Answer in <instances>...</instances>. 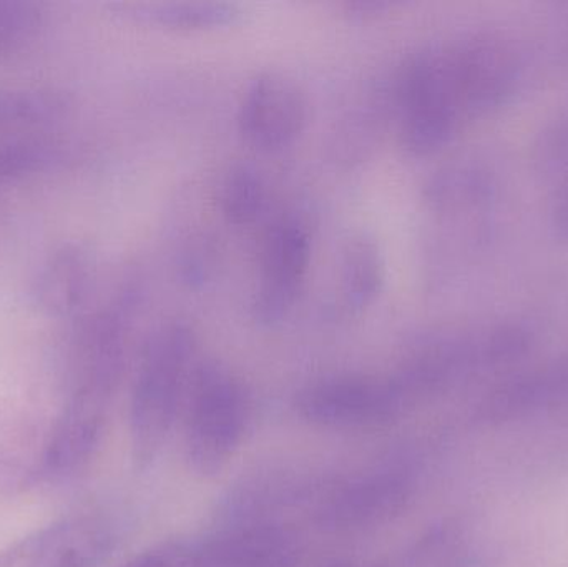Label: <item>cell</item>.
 I'll return each mask as SVG.
<instances>
[{"label": "cell", "mask_w": 568, "mask_h": 567, "mask_svg": "<svg viewBox=\"0 0 568 567\" xmlns=\"http://www.w3.org/2000/svg\"><path fill=\"white\" fill-rule=\"evenodd\" d=\"M386 280V262L379 243L357 233L347 240L341 259V305L346 312L359 313L376 302Z\"/></svg>", "instance_id": "cell-14"}, {"label": "cell", "mask_w": 568, "mask_h": 567, "mask_svg": "<svg viewBox=\"0 0 568 567\" xmlns=\"http://www.w3.org/2000/svg\"><path fill=\"white\" fill-rule=\"evenodd\" d=\"M409 398L397 378L324 376L297 393V415L327 428H369L399 415Z\"/></svg>", "instance_id": "cell-4"}, {"label": "cell", "mask_w": 568, "mask_h": 567, "mask_svg": "<svg viewBox=\"0 0 568 567\" xmlns=\"http://www.w3.org/2000/svg\"><path fill=\"white\" fill-rule=\"evenodd\" d=\"M394 100L407 152L424 156L444 149L466 119L449 45H427L407 55L397 70Z\"/></svg>", "instance_id": "cell-2"}, {"label": "cell", "mask_w": 568, "mask_h": 567, "mask_svg": "<svg viewBox=\"0 0 568 567\" xmlns=\"http://www.w3.org/2000/svg\"><path fill=\"white\" fill-rule=\"evenodd\" d=\"M329 567H359V566H353V565H334Z\"/></svg>", "instance_id": "cell-27"}, {"label": "cell", "mask_w": 568, "mask_h": 567, "mask_svg": "<svg viewBox=\"0 0 568 567\" xmlns=\"http://www.w3.org/2000/svg\"><path fill=\"white\" fill-rule=\"evenodd\" d=\"M195 548V567H296L301 545L290 529L250 525L223 533Z\"/></svg>", "instance_id": "cell-11"}, {"label": "cell", "mask_w": 568, "mask_h": 567, "mask_svg": "<svg viewBox=\"0 0 568 567\" xmlns=\"http://www.w3.org/2000/svg\"><path fill=\"white\" fill-rule=\"evenodd\" d=\"M126 9L146 22L182 30L215 29L240 17L239 6L226 2L135 3Z\"/></svg>", "instance_id": "cell-15"}, {"label": "cell", "mask_w": 568, "mask_h": 567, "mask_svg": "<svg viewBox=\"0 0 568 567\" xmlns=\"http://www.w3.org/2000/svg\"><path fill=\"white\" fill-rule=\"evenodd\" d=\"M63 110L57 93L42 90H6L0 92V123L36 125L55 119Z\"/></svg>", "instance_id": "cell-17"}, {"label": "cell", "mask_w": 568, "mask_h": 567, "mask_svg": "<svg viewBox=\"0 0 568 567\" xmlns=\"http://www.w3.org/2000/svg\"><path fill=\"white\" fill-rule=\"evenodd\" d=\"M85 283L82 262L75 256L57 260L43 280L42 295L47 305L65 310L79 300Z\"/></svg>", "instance_id": "cell-18"}, {"label": "cell", "mask_w": 568, "mask_h": 567, "mask_svg": "<svg viewBox=\"0 0 568 567\" xmlns=\"http://www.w3.org/2000/svg\"><path fill=\"white\" fill-rule=\"evenodd\" d=\"M550 226L556 239L568 242V185L560 186L550 209Z\"/></svg>", "instance_id": "cell-24"}, {"label": "cell", "mask_w": 568, "mask_h": 567, "mask_svg": "<svg viewBox=\"0 0 568 567\" xmlns=\"http://www.w3.org/2000/svg\"><path fill=\"white\" fill-rule=\"evenodd\" d=\"M447 567H489V563H487L483 556L469 553V555H464L460 556V558L454 559V561Z\"/></svg>", "instance_id": "cell-26"}, {"label": "cell", "mask_w": 568, "mask_h": 567, "mask_svg": "<svg viewBox=\"0 0 568 567\" xmlns=\"http://www.w3.org/2000/svg\"><path fill=\"white\" fill-rule=\"evenodd\" d=\"M496 193V175L487 166L456 162L436 170L424 185L423 195L437 212H459L486 205Z\"/></svg>", "instance_id": "cell-13"}, {"label": "cell", "mask_w": 568, "mask_h": 567, "mask_svg": "<svg viewBox=\"0 0 568 567\" xmlns=\"http://www.w3.org/2000/svg\"><path fill=\"white\" fill-rule=\"evenodd\" d=\"M413 485V478L403 468L367 473L334 493L321 509V523L339 531L379 525L406 506Z\"/></svg>", "instance_id": "cell-9"}, {"label": "cell", "mask_w": 568, "mask_h": 567, "mask_svg": "<svg viewBox=\"0 0 568 567\" xmlns=\"http://www.w3.org/2000/svg\"><path fill=\"white\" fill-rule=\"evenodd\" d=\"M306 93L286 73L263 72L250 82L239 110V129L253 149L276 152L306 129Z\"/></svg>", "instance_id": "cell-6"}, {"label": "cell", "mask_w": 568, "mask_h": 567, "mask_svg": "<svg viewBox=\"0 0 568 567\" xmlns=\"http://www.w3.org/2000/svg\"><path fill=\"white\" fill-rule=\"evenodd\" d=\"M537 170L547 179L568 172V113L546 126L536 145Z\"/></svg>", "instance_id": "cell-19"}, {"label": "cell", "mask_w": 568, "mask_h": 567, "mask_svg": "<svg viewBox=\"0 0 568 567\" xmlns=\"http://www.w3.org/2000/svg\"><path fill=\"white\" fill-rule=\"evenodd\" d=\"M50 433L40 413L0 408V496H17L47 476Z\"/></svg>", "instance_id": "cell-10"}, {"label": "cell", "mask_w": 568, "mask_h": 567, "mask_svg": "<svg viewBox=\"0 0 568 567\" xmlns=\"http://www.w3.org/2000/svg\"><path fill=\"white\" fill-rule=\"evenodd\" d=\"M250 422V398L242 383L216 363L196 368L186 416V456L203 476L226 468L242 446Z\"/></svg>", "instance_id": "cell-3"}, {"label": "cell", "mask_w": 568, "mask_h": 567, "mask_svg": "<svg viewBox=\"0 0 568 567\" xmlns=\"http://www.w3.org/2000/svg\"><path fill=\"white\" fill-rule=\"evenodd\" d=\"M47 162V152L39 143H0V183L10 182L23 173L33 172Z\"/></svg>", "instance_id": "cell-21"}, {"label": "cell", "mask_w": 568, "mask_h": 567, "mask_svg": "<svg viewBox=\"0 0 568 567\" xmlns=\"http://www.w3.org/2000/svg\"><path fill=\"white\" fill-rule=\"evenodd\" d=\"M113 526L75 516L39 529L0 551V567H97L115 548Z\"/></svg>", "instance_id": "cell-7"}, {"label": "cell", "mask_w": 568, "mask_h": 567, "mask_svg": "<svg viewBox=\"0 0 568 567\" xmlns=\"http://www.w3.org/2000/svg\"><path fill=\"white\" fill-rule=\"evenodd\" d=\"M39 27V10L33 3L0 2V53L22 45Z\"/></svg>", "instance_id": "cell-20"}, {"label": "cell", "mask_w": 568, "mask_h": 567, "mask_svg": "<svg viewBox=\"0 0 568 567\" xmlns=\"http://www.w3.org/2000/svg\"><path fill=\"white\" fill-rule=\"evenodd\" d=\"M193 352L195 335L180 322L163 325L146 343L130 406L133 458L142 468L160 455L169 439Z\"/></svg>", "instance_id": "cell-1"}, {"label": "cell", "mask_w": 568, "mask_h": 567, "mask_svg": "<svg viewBox=\"0 0 568 567\" xmlns=\"http://www.w3.org/2000/svg\"><path fill=\"white\" fill-rule=\"evenodd\" d=\"M212 250L209 246H193L192 250L186 252L185 259L182 262V276L190 285H195L196 282H203L209 276L212 270V259H210Z\"/></svg>", "instance_id": "cell-23"}, {"label": "cell", "mask_w": 568, "mask_h": 567, "mask_svg": "<svg viewBox=\"0 0 568 567\" xmlns=\"http://www.w3.org/2000/svg\"><path fill=\"white\" fill-rule=\"evenodd\" d=\"M393 2H381V0H371V2H353L347 6V9L353 12V16L371 17L376 13L386 12L387 9H393Z\"/></svg>", "instance_id": "cell-25"}, {"label": "cell", "mask_w": 568, "mask_h": 567, "mask_svg": "<svg viewBox=\"0 0 568 567\" xmlns=\"http://www.w3.org/2000/svg\"><path fill=\"white\" fill-rule=\"evenodd\" d=\"M568 395V358L556 360L504 383L484 402L489 423L509 422Z\"/></svg>", "instance_id": "cell-12"}, {"label": "cell", "mask_w": 568, "mask_h": 567, "mask_svg": "<svg viewBox=\"0 0 568 567\" xmlns=\"http://www.w3.org/2000/svg\"><path fill=\"white\" fill-rule=\"evenodd\" d=\"M311 263V239L297 220H280L266 232L260 256V283L252 315L262 325H275L290 313L303 290Z\"/></svg>", "instance_id": "cell-8"}, {"label": "cell", "mask_w": 568, "mask_h": 567, "mask_svg": "<svg viewBox=\"0 0 568 567\" xmlns=\"http://www.w3.org/2000/svg\"><path fill=\"white\" fill-rule=\"evenodd\" d=\"M216 202L226 222L232 225H250L265 209V182L253 166L236 163L220 179Z\"/></svg>", "instance_id": "cell-16"}, {"label": "cell", "mask_w": 568, "mask_h": 567, "mask_svg": "<svg viewBox=\"0 0 568 567\" xmlns=\"http://www.w3.org/2000/svg\"><path fill=\"white\" fill-rule=\"evenodd\" d=\"M122 567H195V548L186 545L160 546L135 556Z\"/></svg>", "instance_id": "cell-22"}, {"label": "cell", "mask_w": 568, "mask_h": 567, "mask_svg": "<svg viewBox=\"0 0 568 567\" xmlns=\"http://www.w3.org/2000/svg\"><path fill=\"white\" fill-rule=\"evenodd\" d=\"M464 115L483 117L506 105L523 77V57L499 30H477L449 45Z\"/></svg>", "instance_id": "cell-5"}]
</instances>
